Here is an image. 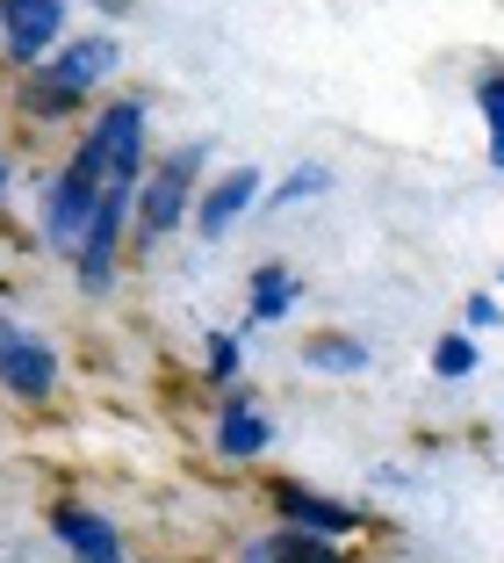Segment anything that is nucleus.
<instances>
[{
  "instance_id": "16",
  "label": "nucleus",
  "mask_w": 504,
  "mask_h": 563,
  "mask_svg": "<svg viewBox=\"0 0 504 563\" xmlns=\"http://www.w3.org/2000/svg\"><path fill=\"white\" fill-rule=\"evenodd\" d=\"M433 368H439V376H469V368H475V347L455 332V340H439V347H433Z\"/></svg>"
},
{
  "instance_id": "14",
  "label": "nucleus",
  "mask_w": 504,
  "mask_h": 563,
  "mask_svg": "<svg viewBox=\"0 0 504 563\" xmlns=\"http://www.w3.org/2000/svg\"><path fill=\"white\" fill-rule=\"evenodd\" d=\"M267 549H275V563H339V556L325 549V534H303V528L281 534V542H267Z\"/></svg>"
},
{
  "instance_id": "6",
  "label": "nucleus",
  "mask_w": 504,
  "mask_h": 563,
  "mask_svg": "<svg viewBox=\"0 0 504 563\" xmlns=\"http://www.w3.org/2000/svg\"><path fill=\"white\" fill-rule=\"evenodd\" d=\"M0 22H8L15 58H44V44L66 30V0H0Z\"/></svg>"
},
{
  "instance_id": "17",
  "label": "nucleus",
  "mask_w": 504,
  "mask_h": 563,
  "mask_svg": "<svg viewBox=\"0 0 504 563\" xmlns=\"http://www.w3.org/2000/svg\"><path fill=\"white\" fill-rule=\"evenodd\" d=\"M317 188H325V166H295L289 181L275 188V202H303V196H317Z\"/></svg>"
},
{
  "instance_id": "3",
  "label": "nucleus",
  "mask_w": 504,
  "mask_h": 563,
  "mask_svg": "<svg viewBox=\"0 0 504 563\" xmlns=\"http://www.w3.org/2000/svg\"><path fill=\"white\" fill-rule=\"evenodd\" d=\"M0 383H8L15 398H44L51 383H58V362H51V347L36 332L0 325Z\"/></svg>"
},
{
  "instance_id": "7",
  "label": "nucleus",
  "mask_w": 504,
  "mask_h": 563,
  "mask_svg": "<svg viewBox=\"0 0 504 563\" xmlns=\"http://www.w3.org/2000/svg\"><path fill=\"white\" fill-rule=\"evenodd\" d=\"M253 196H260V174H253V166H238V174H224V181L210 188V196H202V239H224L231 224H238L245 210H253Z\"/></svg>"
},
{
  "instance_id": "12",
  "label": "nucleus",
  "mask_w": 504,
  "mask_h": 563,
  "mask_svg": "<svg viewBox=\"0 0 504 563\" xmlns=\"http://www.w3.org/2000/svg\"><path fill=\"white\" fill-rule=\"evenodd\" d=\"M289 303H295L289 267H260V275H253V318H281Z\"/></svg>"
},
{
  "instance_id": "18",
  "label": "nucleus",
  "mask_w": 504,
  "mask_h": 563,
  "mask_svg": "<svg viewBox=\"0 0 504 563\" xmlns=\"http://www.w3.org/2000/svg\"><path fill=\"white\" fill-rule=\"evenodd\" d=\"M231 368H238V340L216 332V340H210V376H231Z\"/></svg>"
},
{
  "instance_id": "8",
  "label": "nucleus",
  "mask_w": 504,
  "mask_h": 563,
  "mask_svg": "<svg viewBox=\"0 0 504 563\" xmlns=\"http://www.w3.org/2000/svg\"><path fill=\"white\" fill-rule=\"evenodd\" d=\"M281 514H289L303 534H325V542H339V534L360 528L354 506H339V498H310V492H295V484H281Z\"/></svg>"
},
{
  "instance_id": "13",
  "label": "nucleus",
  "mask_w": 504,
  "mask_h": 563,
  "mask_svg": "<svg viewBox=\"0 0 504 563\" xmlns=\"http://www.w3.org/2000/svg\"><path fill=\"white\" fill-rule=\"evenodd\" d=\"M303 362L310 368H368V347H354V340H310Z\"/></svg>"
},
{
  "instance_id": "2",
  "label": "nucleus",
  "mask_w": 504,
  "mask_h": 563,
  "mask_svg": "<svg viewBox=\"0 0 504 563\" xmlns=\"http://www.w3.org/2000/svg\"><path fill=\"white\" fill-rule=\"evenodd\" d=\"M195 166H202V145H180L173 159L152 174V188H145V210H137V239H166L180 224V202H188V188H195Z\"/></svg>"
},
{
  "instance_id": "10",
  "label": "nucleus",
  "mask_w": 504,
  "mask_h": 563,
  "mask_svg": "<svg viewBox=\"0 0 504 563\" xmlns=\"http://www.w3.org/2000/svg\"><path fill=\"white\" fill-rule=\"evenodd\" d=\"M109 73H115V44H109V36H80V44L66 51V66H58V80H66L72 95H80V87L109 80Z\"/></svg>"
},
{
  "instance_id": "5",
  "label": "nucleus",
  "mask_w": 504,
  "mask_h": 563,
  "mask_svg": "<svg viewBox=\"0 0 504 563\" xmlns=\"http://www.w3.org/2000/svg\"><path fill=\"white\" fill-rule=\"evenodd\" d=\"M115 232H123V188H101L94 217H87V232H80V282L87 289H109V267H115Z\"/></svg>"
},
{
  "instance_id": "15",
  "label": "nucleus",
  "mask_w": 504,
  "mask_h": 563,
  "mask_svg": "<svg viewBox=\"0 0 504 563\" xmlns=\"http://www.w3.org/2000/svg\"><path fill=\"white\" fill-rule=\"evenodd\" d=\"M475 101H483V123H490V159L504 166V73H490Z\"/></svg>"
},
{
  "instance_id": "4",
  "label": "nucleus",
  "mask_w": 504,
  "mask_h": 563,
  "mask_svg": "<svg viewBox=\"0 0 504 563\" xmlns=\"http://www.w3.org/2000/svg\"><path fill=\"white\" fill-rule=\"evenodd\" d=\"M101 188H109V181H101L94 166L72 159V174H66L58 188H51V246H66V253L80 246V232H87V217H94Z\"/></svg>"
},
{
  "instance_id": "11",
  "label": "nucleus",
  "mask_w": 504,
  "mask_h": 563,
  "mask_svg": "<svg viewBox=\"0 0 504 563\" xmlns=\"http://www.w3.org/2000/svg\"><path fill=\"white\" fill-rule=\"evenodd\" d=\"M216 448H224V455H260L267 448V419L253 412V405H231L224 427H216Z\"/></svg>"
},
{
  "instance_id": "19",
  "label": "nucleus",
  "mask_w": 504,
  "mask_h": 563,
  "mask_svg": "<svg viewBox=\"0 0 504 563\" xmlns=\"http://www.w3.org/2000/svg\"><path fill=\"white\" fill-rule=\"evenodd\" d=\"M469 325H497V297H475L469 303Z\"/></svg>"
},
{
  "instance_id": "9",
  "label": "nucleus",
  "mask_w": 504,
  "mask_h": 563,
  "mask_svg": "<svg viewBox=\"0 0 504 563\" xmlns=\"http://www.w3.org/2000/svg\"><path fill=\"white\" fill-rule=\"evenodd\" d=\"M58 542H66L80 563H123L115 528H109V520H94V514H80V506H66V514H58Z\"/></svg>"
},
{
  "instance_id": "1",
  "label": "nucleus",
  "mask_w": 504,
  "mask_h": 563,
  "mask_svg": "<svg viewBox=\"0 0 504 563\" xmlns=\"http://www.w3.org/2000/svg\"><path fill=\"white\" fill-rule=\"evenodd\" d=\"M80 159L94 166L109 188H131L137 166H145V109H137V101H115V109H101V117H94V137L80 145Z\"/></svg>"
}]
</instances>
